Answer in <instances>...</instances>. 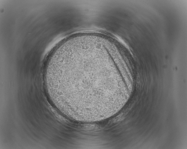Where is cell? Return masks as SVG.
I'll list each match as a JSON object with an SVG mask.
<instances>
[{
	"label": "cell",
	"mask_w": 187,
	"mask_h": 149,
	"mask_svg": "<svg viewBox=\"0 0 187 149\" xmlns=\"http://www.w3.org/2000/svg\"><path fill=\"white\" fill-rule=\"evenodd\" d=\"M101 57L72 56L56 64L51 79L55 99L60 108L72 114L104 110L109 85L118 73L108 69Z\"/></svg>",
	"instance_id": "cell-1"
}]
</instances>
